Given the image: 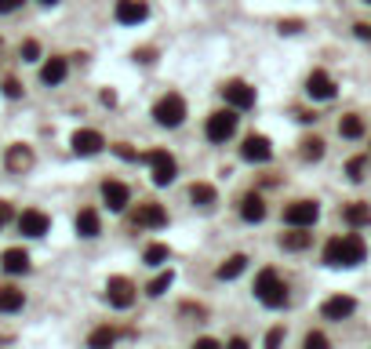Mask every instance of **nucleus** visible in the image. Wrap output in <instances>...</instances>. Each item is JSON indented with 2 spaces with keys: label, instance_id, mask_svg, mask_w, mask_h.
I'll use <instances>...</instances> for the list:
<instances>
[{
  "label": "nucleus",
  "instance_id": "obj_10",
  "mask_svg": "<svg viewBox=\"0 0 371 349\" xmlns=\"http://www.w3.org/2000/svg\"><path fill=\"white\" fill-rule=\"evenodd\" d=\"M222 98L229 102V109H251L255 106V87H248L244 81H229L222 87Z\"/></svg>",
  "mask_w": 371,
  "mask_h": 349
},
{
  "label": "nucleus",
  "instance_id": "obj_22",
  "mask_svg": "<svg viewBox=\"0 0 371 349\" xmlns=\"http://www.w3.org/2000/svg\"><path fill=\"white\" fill-rule=\"evenodd\" d=\"M22 306H25L22 288H15V284H4V288H0V313H19Z\"/></svg>",
  "mask_w": 371,
  "mask_h": 349
},
{
  "label": "nucleus",
  "instance_id": "obj_47",
  "mask_svg": "<svg viewBox=\"0 0 371 349\" xmlns=\"http://www.w3.org/2000/svg\"><path fill=\"white\" fill-rule=\"evenodd\" d=\"M364 4H371V0H364Z\"/></svg>",
  "mask_w": 371,
  "mask_h": 349
},
{
  "label": "nucleus",
  "instance_id": "obj_9",
  "mask_svg": "<svg viewBox=\"0 0 371 349\" xmlns=\"http://www.w3.org/2000/svg\"><path fill=\"white\" fill-rule=\"evenodd\" d=\"M113 15H117L120 25H138V22L149 19V8H146V0H117Z\"/></svg>",
  "mask_w": 371,
  "mask_h": 349
},
{
  "label": "nucleus",
  "instance_id": "obj_37",
  "mask_svg": "<svg viewBox=\"0 0 371 349\" xmlns=\"http://www.w3.org/2000/svg\"><path fill=\"white\" fill-rule=\"evenodd\" d=\"M113 149H117V157H124V160H138V157H142V153H135L131 146H124V142H120V146H113Z\"/></svg>",
  "mask_w": 371,
  "mask_h": 349
},
{
  "label": "nucleus",
  "instance_id": "obj_38",
  "mask_svg": "<svg viewBox=\"0 0 371 349\" xmlns=\"http://www.w3.org/2000/svg\"><path fill=\"white\" fill-rule=\"evenodd\" d=\"M22 0H0V15H11V11H19Z\"/></svg>",
  "mask_w": 371,
  "mask_h": 349
},
{
  "label": "nucleus",
  "instance_id": "obj_16",
  "mask_svg": "<svg viewBox=\"0 0 371 349\" xmlns=\"http://www.w3.org/2000/svg\"><path fill=\"white\" fill-rule=\"evenodd\" d=\"M4 164H8V171H11V175H25V171L33 167V149H30V146H22V142H15V146H8Z\"/></svg>",
  "mask_w": 371,
  "mask_h": 349
},
{
  "label": "nucleus",
  "instance_id": "obj_31",
  "mask_svg": "<svg viewBox=\"0 0 371 349\" xmlns=\"http://www.w3.org/2000/svg\"><path fill=\"white\" fill-rule=\"evenodd\" d=\"M168 244H149V248H146V262L149 266H164V262H168Z\"/></svg>",
  "mask_w": 371,
  "mask_h": 349
},
{
  "label": "nucleus",
  "instance_id": "obj_35",
  "mask_svg": "<svg viewBox=\"0 0 371 349\" xmlns=\"http://www.w3.org/2000/svg\"><path fill=\"white\" fill-rule=\"evenodd\" d=\"M280 342H284V328H273L266 335V349H280Z\"/></svg>",
  "mask_w": 371,
  "mask_h": 349
},
{
  "label": "nucleus",
  "instance_id": "obj_21",
  "mask_svg": "<svg viewBox=\"0 0 371 349\" xmlns=\"http://www.w3.org/2000/svg\"><path fill=\"white\" fill-rule=\"evenodd\" d=\"M66 73H70V62H66V59H47L44 66H41V81H44L47 87H55V84L66 81Z\"/></svg>",
  "mask_w": 371,
  "mask_h": 349
},
{
  "label": "nucleus",
  "instance_id": "obj_13",
  "mask_svg": "<svg viewBox=\"0 0 371 349\" xmlns=\"http://www.w3.org/2000/svg\"><path fill=\"white\" fill-rule=\"evenodd\" d=\"M335 81H331V76L324 73V70H313L310 73V81H306V95L310 98H317V102H328V98H335Z\"/></svg>",
  "mask_w": 371,
  "mask_h": 349
},
{
  "label": "nucleus",
  "instance_id": "obj_29",
  "mask_svg": "<svg viewBox=\"0 0 371 349\" xmlns=\"http://www.w3.org/2000/svg\"><path fill=\"white\" fill-rule=\"evenodd\" d=\"M339 135H342V138H361V135H364V120H361L357 113L342 116V120H339Z\"/></svg>",
  "mask_w": 371,
  "mask_h": 349
},
{
  "label": "nucleus",
  "instance_id": "obj_28",
  "mask_svg": "<svg viewBox=\"0 0 371 349\" xmlns=\"http://www.w3.org/2000/svg\"><path fill=\"white\" fill-rule=\"evenodd\" d=\"M299 157H302V160H321V157H324V138H317V135L302 138V142H299Z\"/></svg>",
  "mask_w": 371,
  "mask_h": 349
},
{
  "label": "nucleus",
  "instance_id": "obj_43",
  "mask_svg": "<svg viewBox=\"0 0 371 349\" xmlns=\"http://www.w3.org/2000/svg\"><path fill=\"white\" fill-rule=\"evenodd\" d=\"M135 59H138V62H153V51H149V47H146V51H135Z\"/></svg>",
  "mask_w": 371,
  "mask_h": 349
},
{
  "label": "nucleus",
  "instance_id": "obj_19",
  "mask_svg": "<svg viewBox=\"0 0 371 349\" xmlns=\"http://www.w3.org/2000/svg\"><path fill=\"white\" fill-rule=\"evenodd\" d=\"M240 218H244V222H262L266 218V200L259 193H244V197H240Z\"/></svg>",
  "mask_w": 371,
  "mask_h": 349
},
{
  "label": "nucleus",
  "instance_id": "obj_41",
  "mask_svg": "<svg viewBox=\"0 0 371 349\" xmlns=\"http://www.w3.org/2000/svg\"><path fill=\"white\" fill-rule=\"evenodd\" d=\"M226 349H251V346H248V339H229Z\"/></svg>",
  "mask_w": 371,
  "mask_h": 349
},
{
  "label": "nucleus",
  "instance_id": "obj_14",
  "mask_svg": "<svg viewBox=\"0 0 371 349\" xmlns=\"http://www.w3.org/2000/svg\"><path fill=\"white\" fill-rule=\"evenodd\" d=\"M102 146H106V138H102L98 131H92V127H81V131L73 135V153L76 157H95V153H102Z\"/></svg>",
  "mask_w": 371,
  "mask_h": 349
},
{
  "label": "nucleus",
  "instance_id": "obj_27",
  "mask_svg": "<svg viewBox=\"0 0 371 349\" xmlns=\"http://www.w3.org/2000/svg\"><path fill=\"white\" fill-rule=\"evenodd\" d=\"M113 342H117V331H113L109 324L95 328L92 335H87V349H113Z\"/></svg>",
  "mask_w": 371,
  "mask_h": 349
},
{
  "label": "nucleus",
  "instance_id": "obj_44",
  "mask_svg": "<svg viewBox=\"0 0 371 349\" xmlns=\"http://www.w3.org/2000/svg\"><path fill=\"white\" fill-rule=\"evenodd\" d=\"M357 30V36H371V25H353Z\"/></svg>",
  "mask_w": 371,
  "mask_h": 349
},
{
  "label": "nucleus",
  "instance_id": "obj_20",
  "mask_svg": "<svg viewBox=\"0 0 371 349\" xmlns=\"http://www.w3.org/2000/svg\"><path fill=\"white\" fill-rule=\"evenodd\" d=\"M342 218H346V226H353V229L371 226V204L353 200V204H346V208H342Z\"/></svg>",
  "mask_w": 371,
  "mask_h": 349
},
{
  "label": "nucleus",
  "instance_id": "obj_11",
  "mask_svg": "<svg viewBox=\"0 0 371 349\" xmlns=\"http://www.w3.org/2000/svg\"><path fill=\"white\" fill-rule=\"evenodd\" d=\"M102 200H106L109 211H124L127 204H131V189L124 182H117V178H106V182H102Z\"/></svg>",
  "mask_w": 371,
  "mask_h": 349
},
{
  "label": "nucleus",
  "instance_id": "obj_39",
  "mask_svg": "<svg viewBox=\"0 0 371 349\" xmlns=\"http://www.w3.org/2000/svg\"><path fill=\"white\" fill-rule=\"evenodd\" d=\"M11 222V204L8 200H0V229H4Z\"/></svg>",
  "mask_w": 371,
  "mask_h": 349
},
{
  "label": "nucleus",
  "instance_id": "obj_42",
  "mask_svg": "<svg viewBox=\"0 0 371 349\" xmlns=\"http://www.w3.org/2000/svg\"><path fill=\"white\" fill-rule=\"evenodd\" d=\"M280 33H299V22H280Z\"/></svg>",
  "mask_w": 371,
  "mask_h": 349
},
{
  "label": "nucleus",
  "instance_id": "obj_18",
  "mask_svg": "<svg viewBox=\"0 0 371 349\" xmlns=\"http://www.w3.org/2000/svg\"><path fill=\"white\" fill-rule=\"evenodd\" d=\"M0 269L11 277H22V273H30V255H25L22 248H8L4 255H0Z\"/></svg>",
  "mask_w": 371,
  "mask_h": 349
},
{
  "label": "nucleus",
  "instance_id": "obj_36",
  "mask_svg": "<svg viewBox=\"0 0 371 349\" xmlns=\"http://www.w3.org/2000/svg\"><path fill=\"white\" fill-rule=\"evenodd\" d=\"M4 95H8V98H19V95H22V84L15 81V76H8V81H4Z\"/></svg>",
  "mask_w": 371,
  "mask_h": 349
},
{
  "label": "nucleus",
  "instance_id": "obj_23",
  "mask_svg": "<svg viewBox=\"0 0 371 349\" xmlns=\"http://www.w3.org/2000/svg\"><path fill=\"white\" fill-rule=\"evenodd\" d=\"M76 233H81L84 240H92L102 233V222H98V211L95 208H84L81 215H76Z\"/></svg>",
  "mask_w": 371,
  "mask_h": 349
},
{
  "label": "nucleus",
  "instance_id": "obj_15",
  "mask_svg": "<svg viewBox=\"0 0 371 349\" xmlns=\"http://www.w3.org/2000/svg\"><path fill=\"white\" fill-rule=\"evenodd\" d=\"M47 229H51V218H47L44 211L30 208V211L19 215V233H22V237H44Z\"/></svg>",
  "mask_w": 371,
  "mask_h": 349
},
{
  "label": "nucleus",
  "instance_id": "obj_34",
  "mask_svg": "<svg viewBox=\"0 0 371 349\" xmlns=\"http://www.w3.org/2000/svg\"><path fill=\"white\" fill-rule=\"evenodd\" d=\"M302 349H328V335L324 331H310V335H306V342H302Z\"/></svg>",
  "mask_w": 371,
  "mask_h": 349
},
{
  "label": "nucleus",
  "instance_id": "obj_30",
  "mask_svg": "<svg viewBox=\"0 0 371 349\" xmlns=\"http://www.w3.org/2000/svg\"><path fill=\"white\" fill-rule=\"evenodd\" d=\"M171 280H175L171 269H168V273H160V277H153V280H149V288H146V295H149V299H157V295H164V291L171 288Z\"/></svg>",
  "mask_w": 371,
  "mask_h": 349
},
{
  "label": "nucleus",
  "instance_id": "obj_40",
  "mask_svg": "<svg viewBox=\"0 0 371 349\" xmlns=\"http://www.w3.org/2000/svg\"><path fill=\"white\" fill-rule=\"evenodd\" d=\"M193 349H219V342H215V339H197Z\"/></svg>",
  "mask_w": 371,
  "mask_h": 349
},
{
  "label": "nucleus",
  "instance_id": "obj_33",
  "mask_svg": "<svg viewBox=\"0 0 371 349\" xmlns=\"http://www.w3.org/2000/svg\"><path fill=\"white\" fill-rule=\"evenodd\" d=\"M19 55H22V62H36V59H41V44H36V41H22Z\"/></svg>",
  "mask_w": 371,
  "mask_h": 349
},
{
  "label": "nucleus",
  "instance_id": "obj_45",
  "mask_svg": "<svg viewBox=\"0 0 371 349\" xmlns=\"http://www.w3.org/2000/svg\"><path fill=\"white\" fill-rule=\"evenodd\" d=\"M41 4H47V8H51V4H59V0H41Z\"/></svg>",
  "mask_w": 371,
  "mask_h": 349
},
{
  "label": "nucleus",
  "instance_id": "obj_3",
  "mask_svg": "<svg viewBox=\"0 0 371 349\" xmlns=\"http://www.w3.org/2000/svg\"><path fill=\"white\" fill-rule=\"evenodd\" d=\"M153 120H157L160 127H178L186 120V98L178 92H168L157 98V106H153Z\"/></svg>",
  "mask_w": 371,
  "mask_h": 349
},
{
  "label": "nucleus",
  "instance_id": "obj_24",
  "mask_svg": "<svg viewBox=\"0 0 371 349\" xmlns=\"http://www.w3.org/2000/svg\"><path fill=\"white\" fill-rule=\"evenodd\" d=\"M244 269H248V255H229L226 262L215 269V277H219V280H237Z\"/></svg>",
  "mask_w": 371,
  "mask_h": 349
},
{
  "label": "nucleus",
  "instance_id": "obj_5",
  "mask_svg": "<svg viewBox=\"0 0 371 349\" xmlns=\"http://www.w3.org/2000/svg\"><path fill=\"white\" fill-rule=\"evenodd\" d=\"M138 160L149 164V175H153V186H171L175 175H178V164L168 149H153V153H142Z\"/></svg>",
  "mask_w": 371,
  "mask_h": 349
},
{
  "label": "nucleus",
  "instance_id": "obj_7",
  "mask_svg": "<svg viewBox=\"0 0 371 349\" xmlns=\"http://www.w3.org/2000/svg\"><path fill=\"white\" fill-rule=\"evenodd\" d=\"M106 299H109L113 309H127V306L138 299V291H135V284L127 280V277H109V284H106Z\"/></svg>",
  "mask_w": 371,
  "mask_h": 349
},
{
  "label": "nucleus",
  "instance_id": "obj_32",
  "mask_svg": "<svg viewBox=\"0 0 371 349\" xmlns=\"http://www.w3.org/2000/svg\"><path fill=\"white\" fill-rule=\"evenodd\" d=\"M364 171H368V157H353V160L346 164L350 182H364Z\"/></svg>",
  "mask_w": 371,
  "mask_h": 349
},
{
  "label": "nucleus",
  "instance_id": "obj_17",
  "mask_svg": "<svg viewBox=\"0 0 371 349\" xmlns=\"http://www.w3.org/2000/svg\"><path fill=\"white\" fill-rule=\"evenodd\" d=\"M353 309H357V299H350V295H331L321 306V313L328 320H346V317H353Z\"/></svg>",
  "mask_w": 371,
  "mask_h": 349
},
{
  "label": "nucleus",
  "instance_id": "obj_2",
  "mask_svg": "<svg viewBox=\"0 0 371 349\" xmlns=\"http://www.w3.org/2000/svg\"><path fill=\"white\" fill-rule=\"evenodd\" d=\"M255 299H259L262 306H270V309H280V306L288 302L284 277H280L277 269H262V273L255 277Z\"/></svg>",
  "mask_w": 371,
  "mask_h": 349
},
{
  "label": "nucleus",
  "instance_id": "obj_46",
  "mask_svg": "<svg viewBox=\"0 0 371 349\" xmlns=\"http://www.w3.org/2000/svg\"><path fill=\"white\" fill-rule=\"evenodd\" d=\"M0 51H4V41H0Z\"/></svg>",
  "mask_w": 371,
  "mask_h": 349
},
{
  "label": "nucleus",
  "instance_id": "obj_6",
  "mask_svg": "<svg viewBox=\"0 0 371 349\" xmlns=\"http://www.w3.org/2000/svg\"><path fill=\"white\" fill-rule=\"evenodd\" d=\"M317 218H321V204L317 200H295L284 208V226L291 229H310Z\"/></svg>",
  "mask_w": 371,
  "mask_h": 349
},
{
  "label": "nucleus",
  "instance_id": "obj_4",
  "mask_svg": "<svg viewBox=\"0 0 371 349\" xmlns=\"http://www.w3.org/2000/svg\"><path fill=\"white\" fill-rule=\"evenodd\" d=\"M237 124H240L237 109H219V113L208 116V124H204V135H208V142H215V146H222V142H229V138L237 135Z\"/></svg>",
  "mask_w": 371,
  "mask_h": 349
},
{
  "label": "nucleus",
  "instance_id": "obj_12",
  "mask_svg": "<svg viewBox=\"0 0 371 349\" xmlns=\"http://www.w3.org/2000/svg\"><path fill=\"white\" fill-rule=\"evenodd\" d=\"M135 226L160 229V226H168V211H164L157 200H146V204H138V211H135Z\"/></svg>",
  "mask_w": 371,
  "mask_h": 349
},
{
  "label": "nucleus",
  "instance_id": "obj_1",
  "mask_svg": "<svg viewBox=\"0 0 371 349\" xmlns=\"http://www.w3.org/2000/svg\"><path fill=\"white\" fill-rule=\"evenodd\" d=\"M368 258V244L357 237V233H342V237H331L328 244H324V262L328 266H346V269H353V266H361Z\"/></svg>",
  "mask_w": 371,
  "mask_h": 349
},
{
  "label": "nucleus",
  "instance_id": "obj_25",
  "mask_svg": "<svg viewBox=\"0 0 371 349\" xmlns=\"http://www.w3.org/2000/svg\"><path fill=\"white\" fill-rule=\"evenodd\" d=\"M310 244H313V233H306V229L280 233V248H284V251H306Z\"/></svg>",
  "mask_w": 371,
  "mask_h": 349
},
{
  "label": "nucleus",
  "instance_id": "obj_8",
  "mask_svg": "<svg viewBox=\"0 0 371 349\" xmlns=\"http://www.w3.org/2000/svg\"><path fill=\"white\" fill-rule=\"evenodd\" d=\"M240 157H244L248 164H266V160L273 157L270 138H266V135H248V138H244V146H240Z\"/></svg>",
  "mask_w": 371,
  "mask_h": 349
},
{
  "label": "nucleus",
  "instance_id": "obj_26",
  "mask_svg": "<svg viewBox=\"0 0 371 349\" xmlns=\"http://www.w3.org/2000/svg\"><path fill=\"white\" fill-rule=\"evenodd\" d=\"M189 200H193L197 208H211V204L219 200V193H215L211 182H193V186H189Z\"/></svg>",
  "mask_w": 371,
  "mask_h": 349
}]
</instances>
